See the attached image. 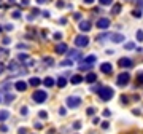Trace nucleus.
Returning <instances> with one entry per match:
<instances>
[{"label": "nucleus", "instance_id": "nucleus-1", "mask_svg": "<svg viewBox=\"0 0 143 134\" xmlns=\"http://www.w3.org/2000/svg\"><path fill=\"white\" fill-rule=\"evenodd\" d=\"M97 94H99V97L102 101H110L113 96H115V91H113V88L111 86H99V89H97Z\"/></svg>", "mask_w": 143, "mask_h": 134}, {"label": "nucleus", "instance_id": "nucleus-2", "mask_svg": "<svg viewBox=\"0 0 143 134\" xmlns=\"http://www.w3.org/2000/svg\"><path fill=\"white\" fill-rule=\"evenodd\" d=\"M48 99V93L43 89H35L33 94H32V101L35 102V104H43V102H46Z\"/></svg>", "mask_w": 143, "mask_h": 134}, {"label": "nucleus", "instance_id": "nucleus-3", "mask_svg": "<svg viewBox=\"0 0 143 134\" xmlns=\"http://www.w3.org/2000/svg\"><path fill=\"white\" fill-rule=\"evenodd\" d=\"M129 82H130V74L129 72H121V74L118 75V78H116L118 86H127Z\"/></svg>", "mask_w": 143, "mask_h": 134}, {"label": "nucleus", "instance_id": "nucleus-4", "mask_svg": "<svg viewBox=\"0 0 143 134\" xmlns=\"http://www.w3.org/2000/svg\"><path fill=\"white\" fill-rule=\"evenodd\" d=\"M65 104H67L68 109H76L81 105V97L80 96H68L65 99Z\"/></svg>", "mask_w": 143, "mask_h": 134}, {"label": "nucleus", "instance_id": "nucleus-5", "mask_svg": "<svg viewBox=\"0 0 143 134\" xmlns=\"http://www.w3.org/2000/svg\"><path fill=\"white\" fill-rule=\"evenodd\" d=\"M89 45V37L84 34H80V35H76L75 37V46H78V48H86Z\"/></svg>", "mask_w": 143, "mask_h": 134}, {"label": "nucleus", "instance_id": "nucleus-6", "mask_svg": "<svg viewBox=\"0 0 143 134\" xmlns=\"http://www.w3.org/2000/svg\"><path fill=\"white\" fill-rule=\"evenodd\" d=\"M27 86H29V83L24 82V80H17V82L14 83V89L17 91V93H24V91L27 89Z\"/></svg>", "mask_w": 143, "mask_h": 134}, {"label": "nucleus", "instance_id": "nucleus-7", "mask_svg": "<svg viewBox=\"0 0 143 134\" xmlns=\"http://www.w3.org/2000/svg\"><path fill=\"white\" fill-rule=\"evenodd\" d=\"M110 24H111V21L108 19V18H100V19L97 21V27L103 30V29H108Z\"/></svg>", "mask_w": 143, "mask_h": 134}, {"label": "nucleus", "instance_id": "nucleus-8", "mask_svg": "<svg viewBox=\"0 0 143 134\" xmlns=\"http://www.w3.org/2000/svg\"><path fill=\"white\" fill-rule=\"evenodd\" d=\"M119 65H121L122 69H130V67H134V62H132V59H129V58H121L119 59Z\"/></svg>", "mask_w": 143, "mask_h": 134}, {"label": "nucleus", "instance_id": "nucleus-9", "mask_svg": "<svg viewBox=\"0 0 143 134\" xmlns=\"http://www.w3.org/2000/svg\"><path fill=\"white\" fill-rule=\"evenodd\" d=\"M11 118V112L7 110V109H2L0 110V123H5V121H8Z\"/></svg>", "mask_w": 143, "mask_h": 134}, {"label": "nucleus", "instance_id": "nucleus-10", "mask_svg": "<svg viewBox=\"0 0 143 134\" xmlns=\"http://www.w3.org/2000/svg\"><path fill=\"white\" fill-rule=\"evenodd\" d=\"M110 40L113 43H121L124 42V34H110Z\"/></svg>", "mask_w": 143, "mask_h": 134}, {"label": "nucleus", "instance_id": "nucleus-11", "mask_svg": "<svg viewBox=\"0 0 143 134\" xmlns=\"http://www.w3.org/2000/svg\"><path fill=\"white\" fill-rule=\"evenodd\" d=\"M100 70H102L103 74H111V72H113V65L110 62H102V64H100Z\"/></svg>", "mask_w": 143, "mask_h": 134}, {"label": "nucleus", "instance_id": "nucleus-12", "mask_svg": "<svg viewBox=\"0 0 143 134\" xmlns=\"http://www.w3.org/2000/svg\"><path fill=\"white\" fill-rule=\"evenodd\" d=\"M41 83H43L46 88H52V86L56 85V82H54V78H52V77H46V78H43V80H41Z\"/></svg>", "mask_w": 143, "mask_h": 134}, {"label": "nucleus", "instance_id": "nucleus-13", "mask_svg": "<svg viewBox=\"0 0 143 134\" xmlns=\"http://www.w3.org/2000/svg\"><path fill=\"white\" fill-rule=\"evenodd\" d=\"M80 30L81 32H89L91 30V21H81L80 22Z\"/></svg>", "mask_w": 143, "mask_h": 134}, {"label": "nucleus", "instance_id": "nucleus-14", "mask_svg": "<svg viewBox=\"0 0 143 134\" xmlns=\"http://www.w3.org/2000/svg\"><path fill=\"white\" fill-rule=\"evenodd\" d=\"M27 83L30 85V86H40V85H41V78H38V77H30Z\"/></svg>", "mask_w": 143, "mask_h": 134}, {"label": "nucleus", "instance_id": "nucleus-15", "mask_svg": "<svg viewBox=\"0 0 143 134\" xmlns=\"http://www.w3.org/2000/svg\"><path fill=\"white\" fill-rule=\"evenodd\" d=\"M83 80H84V78H83V77H81L80 74H75L73 77L70 78V83H72V85H80V83H81Z\"/></svg>", "mask_w": 143, "mask_h": 134}, {"label": "nucleus", "instance_id": "nucleus-16", "mask_svg": "<svg viewBox=\"0 0 143 134\" xmlns=\"http://www.w3.org/2000/svg\"><path fill=\"white\" fill-rule=\"evenodd\" d=\"M11 86H13V85H11L10 82H5V83L2 85V86H0V93H2V94H5V93H10Z\"/></svg>", "mask_w": 143, "mask_h": 134}, {"label": "nucleus", "instance_id": "nucleus-17", "mask_svg": "<svg viewBox=\"0 0 143 134\" xmlns=\"http://www.w3.org/2000/svg\"><path fill=\"white\" fill-rule=\"evenodd\" d=\"M95 80H97V75H95L94 72H89V74L84 77V82H86V83H94Z\"/></svg>", "mask_w": 143, "mask_h": 134}, {"label": "nucleus", "instance_id": "nucleus-18", "mask_svg": "<svg viewBox=\"0 0 143 134\" xmlns=\"http://www.w3.org/2000/svg\"><path fill=\"white\" fill-rule=\"evenodd\" d=\"M14 99H16V96H14V94L5 93V97H3V102H5V104H11V102H13Z\"/></svg>", "mask_w": 143, "mask_h": 134}, {"label": "nucleus", "instance_id": "nucleus-19", "mask_svg": "<svg viewBox=\"0 0 143 134\" xmlns=\"http://www.w3.org/2000/svg\"><path fill=\"white\" fill-rule=\"evenodd\" d=\"M56 53H59V54L67 53V45H65V43H59V45L56 46Z\"/></svg>", "mask_w": 143, "mask_h": 134}, {"label": "nucleus", "instance_id": "nucleus-20", "mask_svg": "<svg viewBox=\"0 0 143 134\" xmlns=\"http://www.w3.org/2000/svg\"><path fill=\"white\" fill-rule=\"evenodd\" d=\"M68 56H70L72 59H80V58H81V53H80L78 50H70V51H68Z\"/></svg>", "mask_w": 143, "mask_h": 134}, {"label": "nucleus", "instance_id": "nucleus-21", "mask_svg": "<svg viewBox=\"0 0 143 134\" xmlns=\"http://www.w3.org/2000/svg\"><path fill=\"white\" fill-rule=\"evenodd\" d=\"M56 85H57L59 88H65V86H67V80H65V77H59Z\"/></svg>", "mask_w": 143, "mask_h": 134}, {"label": "nucleus", "instance_id": "nucleus-22", "mask_svg": "<svg viewBox=\"0 0 143 134\" xmlns=\"http://www.w3.org/2000/svg\"><path fill=\"white\" fill-rule=\"evenodd\" d=\"M95 59H97V58H95L94 54H91V56H86L84 59H83V62H84V64H94Z\"/></svg>", "mask_w": 143, "mask_h": 134}, {"label": "nucleus", "instance_id": "nucleus-23", "mask_svg": "<svg viewBox=\"0 0 143 134\" xmlns=\"http://www.w3.org/2000/svg\"><path fill=\"white\" fill-rule=\"evenodd\" d=\"M119 11H121V3H115L111 8V15H118Z\"/></svg>", "mask_w": 143, "mask_h": 134}, {"label": "nucleus", "instance_id": "nucleus-24", "mask_svg": "<svg viewBox=\"0 0 143 134\" xmlns=\"http://www.w3.org/2000/svg\"><path fill=\"white\" fill-rule=\"evenodd\" d=\"M19 113L22 115V117H27V115H29V107H27V105H22V107L19 109Z\"/></svg>", "mask_w": 143, "mask_h": 134}, {"label": "nucleus", "instance_id": "nucleus-25", "mask_svg": "<svg viewBox=\"0 0 143 134\" xmlns=\"http://www.w3.org/2000/svg\"><path fill=\"white\" fill-rule=\"evenodd\" d=\"M27 59H29V54H26V53H21L19 56H17V61H19V62H26Z\"/></svg>", "mask_w": 143, "mask_h": 134}, {"label": "nucleus", "instance_id": "nucleus-26", "mask_svg": "<svg viewBox=\"0 0 143 134\" xmlns=\"http://www.w3.org/2000/svg\"><path fill=\"white\" fill-rule=\"evenodd\" d=\"M137 85H143V70L137 74Z\"/></svg>", "mask_w": 143, "mask_h": 134}, {"label": "nucleus", "instance_id": "nucleus-27", "mask_svg": "<svg viewBox=\"0 0 143 134\" xmlns=\"http://www.w3.org/2000/svg\"><path fill=\"white\" fill-rule=\"evenodd\" d=\"M7 69H8V70H16V69H17V62H16V61H13V62H10Z\"/></svg>", "mask_w": 143, "mask_h": 134}, {"label": "nucleus", "instance_id": "nucleus-28", "mask_svg": "<svg viewBox=\"0 0 143 134\" xmlns=\"http://www.w3.org/2000/svg\"><path fill=\"white\" fill-rule=\"evenodd\" d=\"M38 118H40V120H46V118H48V112L40 110V112H38Z\"/></svg>", "mask_w": 143, "mask_h": 134}, {"label": "nucleus", "instance_id": "nucleus-29", "mask_svg": "<svg viewBox=\"0 0 143 134\" xmlns=\"http://www.w3.org/2000/svg\"><path fill=\"white\" fill-rule=\"evenodd\" d=\"M10 129H8V126L5 125V123H0V132L2 134H5V132H8Z\"/></svg>", "mask_w": 143, "mask_h": 134}, {"label": "nucleus", "instance_id": "nucleus-30", "mask_svg": "<svg viewBox=\"0 0 143 134\" xmlns=\"http://www.w3.org/2000/svg\"><path fill=\"white\" fill-rule=\"evenodd\" d=\"M80 70H81V72H84V70H91V64H83V65H80Z\"/></svg>", "mask_w": 143, "mask_h": 134}, {"label": "nucleus", "instance_id": "nucleus-31", "mask_svg": "<svg viewBox=\"0 0 143 134\" xmlns=\"http://www.w3.org/2000/svg\"><path fill=\"white\" fill-rule=\"evenodd\" d=\"M137 42H143V30H137Z\"/></svg>", "mask_w": 143, "mask_h": 134}, {"label": "nucleus", "instance_id": "nucleus-32", "mask_svg": "<svg viewBox=\"0 0 143 134\" xmlns=\"http://www.w3.org/2000/svg\"><path fill=\"white\" fill-rule=\"evenodd\" d=\"M124 48H126V50H134L135 43H132V42H130V43H126V45H124Z\"/></svg>", "mask_w": 143, "mask_h": 134}, {"label": "nucleus", "instance_id": "nucleus-33", "mask_svg": "<svg viewBox=\"0 0 143 134\" xmlns=\"http://www.w3.org/2000/svg\"><path fill=\"white\" fill-rule=\"evenodd\" d=\"M17 134H29V129L27 128H19V129H17Z\"/></svg>", "mask_w": 143, "mask_h": 134}, {"label": "nucleus", "instance_id": "nucleus-34", "mask_svg": "<svg viewBox=\"0 0 143 134\" xmlns=\"http://www.w3.org/2000/svg\"><path fill=\"white\" fill-rule=\"evenodd\" d=\"M11 16H13L14 19H19V18H21V11H13V13H11Z\"/></svg>", "mask_w": 143, "mask_h": 134}, {"label": "nucleus", "instance_id": "nucleus-35", "mask_svg": "<svg viewBox=\"0 0 143 134\" xmlns=\"http://www.w3.org/2000/svg\"><path fill=\"white\" fill-rule=\"evenodd\" d=\"M99 3H100V5H111L113 0H99Z\"/></svg>", "mask_w": 143, "mask_h": 134}, {"label": "nucleus", "instance_id": "nucleus-36", "mask_svg": "<svg viewBox=\"0 0 143 134\" xmlns=\"http://www.w3.org/2000/svg\"><path fill=\"white\" fill-rule=\"evenodd\" d=\"M43 61H45V64H48V65H52V64H54V61H52L51 58H45Z\"/></svg>", "mask_w": 143, "mask_h": 134}, {"label": "nucleus", "instance_id": "nucleus-37", "mask_svg": "<svg viewBox=\"0 0 143 134\" xmlns=\"http://www.w3.org/2000/svg\"><path fill=\"white\" fill-rule=\"evenodd\" d=\"M72 64H73L72 59H67V61H62V62H61V65H72Z\"/></svg>", "mask_w": 143, "mask_h": 134}, {"label": "nucleus", "instance_id": "nucleus-38", "mask_svg": "<svg viewBox=\"0 0 143 134\" xmlns=\"http://www.w3.org/2000/svg\"><path fill=\"white\" fill-rule=\"evenodd\" d=\"M27 48H29V46H27L26 43H17V50H27Z\"/></svg>", "mask_w": 143, "mask_h": 134}, {"label": "nucleus", "instance_id": "nucleus-39", "mask_svg": "<svg viewBox=\"0 0 143 134\" xmlns=\"http://www.w3.org/2000/svg\"><path fill=\"white\" fill-rule=\"evenodd\" d=\"M134 16H135V18H141V11H140V10H135V11H134Z\"/></svg>", "mask_w": 143, "mask_h": 134}, {"label": "nucleus", "instance_id": "nucleus-40", "mask_svg": "<svg viewBox=\"0 0 143 134\" xmlns=\"http://www.w3.org/2000/svg\"><path fill=\"white\" fill-rule=\"evenodd\" d=\"M94 112H95V109H94V107H89L87 110H86V113H87V115H92Z\"/></svg>", "mask_w": 143, "mask_h": 134}, {"label": "nucleus", "instance_id": "nucleus-41", "mask_svg": "<svg viewBox=\"0 0 143 134\" xmlns=\"http://www.w3.org/2000/svg\"><path fill=\"white\" fill-rule=\"evenodd\" d=\"M10 42H11V40H10L8 37H5V38H3V42H2V43H3L5 46H7V45H10Z\"/></svg>", "mask_w": 143, "mask_h": 134}, {"label": "nucleus", "instance_id": "nucleus-42", "mask_svg": "<svg viewBox=\"0 0 143 134\" xmlns=\"http://www.w3.org/2000/svg\"><path fill=\"white\" fill-rule=\"evenodd\" d=\"M54 38H56V40H61V38H62V34H61V32H56V34H54Z\"/></svg>", "mask_w": 143, "mask_h": 134}, {"label": "nucleus", "instance_id": "nucleus-43", "mask_svg": "<svg viewBox=\"0 0 143 134\" xmlns=\"http://www.w3.org/2000/svg\"><path fill=\"white\" fill-rule=\"evenodd\" d=\"M21 7H29V0H21Z\"/></svg>", "mask_w": 143, "mask_h": 134}, {"label": "nucleus", "instance_id": "nucleus-44", "mask_svg": "<svg viewBox=\"0 0 143 134\" xmlns=\"http://www.w3.org/2000/svg\"><path fill=\"white\" fill-rule=\"evenodd\" d=\"M57 8H64V2H62V0H57Z\"/></svg>", "mask_w": 143, "mask_h": 134}, {"label": "nucleus", "instance_id": "nucleus-45", "mask_svg": "<svg viewBox=\"0 0 143 134\" xmlns=\"http://www.w3.org/2000/svg\"><path fill=\"white\" fill-rule=\"evenodd\" d=\"M5 30H8V32L13 30V24H7V26H5Z\"/></svg>", "mask_w": 143, "mask_h": 134}, {"label": "nucleus", "instance_id": "nucleus-46", "mask_svg": "<svg viewBox=\"0 0 143 134\" xmlns=\"http://www.w3.org/2000/svg\"><path fill=\"white\" fill-rule=\"evenodd\" d=\"M73 128H75V129H80V128H81V121H76V123L73 125Z\"/></svg>", "mask_w": 143, "mask_h": 134}, {"label": "nucleus", "instance_id": "nucleus-47", "mask_svg": "<svg viewBox=\"0 0 143 134\" xmlns=\"http://www.w3.org/2000/svg\"><path fill=\"white\" fill-rule=\"evenodd\" d=\"M33 126L37 128V129H41V123H40V121H37V123H33Z\"/></svg>", "mask_w": 143, "mask_h": 134}, {"label": "nucleus", "instance_id": "nucleus-48", "mask_svg": "<svg viewBox=\"0 0 143 134\" xmlns=\"http://www.w3.org/2000/svg\"><path fill=\"white\" fill-rule=\"evenodd\" d=\"M73 18H75V19H81V13H75Z\"/></svg>", "mask_w": 143, "mask_h": 134}, {"label": "nucleus", "instance_id": "nucleus-49", "mask_svg": "<svg viewBox=\"0 0 143 134\" xmlns=\"http://www.w3.org/2000/svg\"><path fill=\"white\" fill-rule=\"evenodd\" d=\"M110 113H111V112L108 110V109H106V110H103V115H105V117H110Z\"/></svg>", "mask_w": 143, "mask_h": 134}, {"label": "nucleus", "instance_id": "nucleus-50", "mask_svg": "<svg viewBox=\"0 0 143 134\" xmlns=\"http://www.w3.org/2000/svg\"><path fill=\"white\" fill-rule=\"evenodd\" d=\"M83 2H84L86 5H91V3H94V0H83Z\"/></svg>", "mask_w": 143, "mask_h": 134}, {"label": "nucleus", "instance_id": "nucleus-51", "mask_svg": "<svg viewBox=\"0 0 143 134\" xmlns=\"http://www.w3.org/2000/svg\"><path fill=\"white\" fill-rule=\"evenodd\" d=\"M65 112H67L65 109H59V113H61V115H65Z\"/></svg>", "mask_w": 143, "mask_h": 134}, {"label": "nucleus", "instance_id": "nucleus-52", "mask_svg": "<svg viewBox=\"0 0 143 134\" xmlns=\"http://www.w3.org/2000/svg\"><path fill=\"white\" fill-rule=\"evenodd\" d=\"M102 128H103V129H108V123H106V121H105V123H102Z\"/></svg>", "mask_w": 143, "mask_h": 134}, {"label": "nucleus", "instance_id": "nucleus-53", "mask_svg": "<svg viewBox=\"0 0 143 134\" xmlns=\"http://www.w3.org/2000/svg\"><path fill=\"white\" fill-rule=\"evenodd\" d=\"M59 22H61V24H67V19H65V18H62V19H59Z\"/></svg>", "mask_w": 143, "mask_h": 134}, {"label": "nucleus", "instance_id": "nucleus-54", "mask_svg": "<svg viewBox=\"0 0 143 134\" xmlns=\"http://www.w3.org/2000/svg\"><path fill=\"white\" fill-rule=\"evenodd\" d=\"M43 16L45 18H49V11H43Z\"/></svg>", "mask_w": 143, "mask_h": 134}, {"label": "nucleus", "instance_id": "nucleus-55", "mask_svg": "<svg viewBox=\"0 0 143 134\" xmlns=\"http://www.w3.org/2000/svg\"><path fill=\"white\" fill-rule=\"evenodd\" d=\"M121 101H122V102H126V104H127V102H129V99H127V97H124V96L121 97Z\"/></svg>", "mask_w": 143, "mask_h": 134}, {"label": "nucleus", "instance_id": "nucleus-56", "mask_svg": "<svg viewBox=\"0 0 143 134\" xmlns=\"http://www.w3.org/2000/svg\"><path fill=\"white\" fill-rule=\"evenodd\" d=\"M138 7H140V8H143V0H138Z\"/></svg>", "mask_w": 143, "mask_h": 134}, {"label": "nucleus", "instance_id": "nucleus-57", "mask_svg": "<svg viewBox=\"0 0 143 134\" xmlns=\"http://www.w3.org/2000/svg\"><path fill=\"white\" fill-rule=\"evenodd\" d=\"M46 0H37V3H45Z\"/></svg>", "mask_w": 143, "mask_h": 134}, {"label": "nucleus", "instance_id": "nucleus-58", "mask_svg": "<svg viewBox=\"0 0 143 134\" xmlns=\"http://www.w3.org/2000/svg\"><path fill=\"white\" fill-rule=\"evenodd\" d=\"M2 72H3V67H2V64H0V74H2Z\"/></svg>", "mask_w": 143, "mask_h": 134}, {"label": "nucleus", "instance_id": "nucleus-59", "mask_svg": "<svg viewBox=\"0 0 143 134\" xmlns=\"http://www.w3.org/2000/svg\"><path fill=\"white\" fill-rule=\"evenodd\" d=\"M8 2H11V3H13V2H14V0H8Z\"/></svg>", "mask_w": 143, "mask_h": 134}, {"label": "nucleus", "instance_id": "nucleus-60", "mask_svg": "<svg viewBox=\"0 0 143 134\" xmlns=\"http://www.w3.org/2000/svg\"><path fill=\"white\" fill-rule=\"evenodd\" d=\"M0 102H2V97H0Z\"/></svg>", "mask_w": 143, "mask_h": 134}]
</instances>
